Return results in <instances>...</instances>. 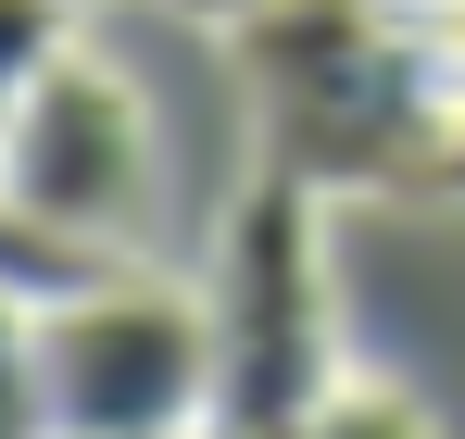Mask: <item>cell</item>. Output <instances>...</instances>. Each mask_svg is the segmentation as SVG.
<instances>
[{
	"instance_id": "obj_1",
	"label": "cell",
	"mask_w": 465,
	"mask_h": 439,
	"mask_svg": "<svg viewBox=\"0 0 465 439\" xmlns=\"http://www.w3.org/2000/svg\"><path fill=\"white\" fill-rule=\"evenodd\" d=\"M239 38V88H252V139L264 176H290L314 201L352 189H428L453 151V101L428 88L415 38L390 0H264Z\"/></svg>"
},
{
	"instance_id": "obj_2",
	"label": "cell",
	"mask_w": 465,
	"mask_h": 439,
	"mask_svg": "<svg viewBox=\"0 0 465 439\" xmlns=\"http://www.w3.org/2000/svg\"><path fill=\"white\" fill-rule=\"evenodd\" d=\"M202 327H214V439H290L314 402H340V289H327V201L264 176L227 201L214 264H202Z\"/></svg>"
},
{
	"instance_id": "obj_3",
	"label": "cell",
	"mask_w": 465,
	"mask_h": 439,
	"mask_svg": "<svg viewBox=\"0 0 465 439\" xmlns=\"http://www.w3.org/2000/svg\"><path fill=\"white\" fill-rule=\"evenodd\" d=\"M38 376L51 439H214V327L139 264L38 314Z\"/></svg>"
},
{
	"instance_id": "obj_4",
	"label": "cell",
	"mask_w": 465,
	"mask_h": 439,
	"mask_svg": "<svg viewBox=\"0 0 465 439\" xmlns=\"http://www.w3.org/2000/svg\"><path fill=\"white\" fill-rule=\"evenodd\" d=\"M0 189L25 201L38 226H64L88 251H139V226H152V113H139V88L114 63H64L25 88V113H13V151H0Z\"/></svg>"
},
{
	"instance_id": "obj_5",
	"label": "cell",
	"mask_w": 465,
	"mask_h": 439,
	"mask_svg": "<svg viewBox=\"0 0 465 439\" xmlns=\"http://www.w3.org/2000/svg\"><path fill=\"white\" fill-rule=\"evenodd\" d=\"M126 251H88V239H64V226H38L13 189H0V301H25V314H51V301L101 289Z\"/></svg>"
},
{
	"instance_id": "obj_6",
	"label": "cell",
	"mask_w": 465,
	"mask_h": 439,
	"mask_svg": "<svg viewBox=\"0 0 465 439\" xmlns=\"http://www.w3.org/2000/svg\"><path fill=\"white\" fill-rule=\"evenodd\" d=\"M76 51V0H0V151H13V113L25 88Z\"/></svg>"
},
{
	"instance_id": "obj_7",
	"label": "cell",
	"mask_w": 465,
	"mask_h": 439,
	"mask_svg": "<svg viewBox=\"0 0 465 439\" xmlns=\"http://www.w3.org/2000/svg\"><path fill=\"white\" fill-rule=\"evenodd\" d=\"M0 439H51V376H38V314L0 301Z\"/></svg>"
},
{
	"instance_id": "obj_8",
	"label": "cell",
	"mask_w": 465,
	"mask_h": 439,
	"mask_svg": "<svg viewBox=\"0 0 465 439\" xmlns=\"http://www.w3.org/2000/svg\"><path fill=\"white\" fill-rule=\"evenodd\" d=\"M290 439H440V427H428L402 389H365V376H352V389H340V402H314Z\"/></svg>"
},
{
	"instance_id": "obj_9",
	"label": "cell",
	"mask_w": 465,
	"mask_h": 439,
	"mask_svg": "<svg viewBox=\"0 0 465 439\" xmlns=\"http://www.w3.org/2000/svg\"><path fill=\"white\" fill-rule=\"evenodd\" d=\"M163 13H189V25H252L264 0H163Z\"/></svg>"
},
{
	"instance_id": "obj_10",
	"label": "cell",
	"mask_w": 465,
	"mask_h": 439,
	"mask_svg": "<svg viewBox=\"0 0 465 439\" xmlns=\"http://www.w3.org/2000/svg\"><path fill=\"white\" fill-rule=\"evenodd\" d=\"M415 201H465V139L440 151V176H428V189H415Z\"/></svg>"
}]
</instances>
